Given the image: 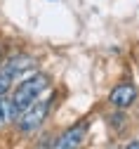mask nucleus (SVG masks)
I'll return each mask as SVG.
<instances>
[{
    "label": "nucleus",
    "mask_w": 139,
    "mask_h": 149,
    "mask_svg": "<svg viewBox=\"0 0 139 149\" xmlns=\"http://www.w3.org/2000/svg\"><path fill=\"white\" fill-rule=\"evenodd\" d=\"M125 149H139V142H130V144H127Z\"/></svg>",
    "instance_id": "0eeeda50"
},
{
    "label": "nucleus",
    "mask_w": 139,
    "mask_h": 149,
    "mask_svg": "<svg viewBox=\"0 0 139 149\" xmlns=\"http://www.w3.org/2000/svg\"><path fill=\"white\" fill-rule=\"evenodd\" d=\"M134 100H137V90H134L132 85H118V88L111 92V97H109V102H111L113 107H118V109L130 107Z\"/></svg>",
    "instance_id": "39448f33"
},
{
    "label": "nucleus",
    "mask_w": 139,
    "mask_h": 149,
    "mask_svg": "<svg viewBox=\"0 0 139 149\" xmlns=\"http://www.w3.org/2000/svg\"><path fill=\"white\" fill-rule=\"evenodd\" d=\"M33 69H35V59H31V57H14V59L5 62L0 66V95H5L12 88V81L21 78L24 73H28Z\"/></svg>",
    "instance_id": "f03ea898"
},
{
    "label": "nucleus",
    "mask_w": 139,
    "mask_h": 149,
    "mask_svg": "<svg viewBox=\"0 0 139 149\" xmlns=\"http://www.w3.org/2000/svg\"><path fill=\"white\" fill-rule=\"evenodd\" d=\"M83 137H85V123L73 125V128H68L66 133L54 142L52 149H78V147H80V142H83Z\"/></svg>",
    "instance_id": "20e7f679"
},
{
    "label": "nucleus",
    "mask_w": 139,
    "mask_h": 149,
    "mask_svg": "<svg viewBox=\"0 0 139 149\" xmlns=\"http://www.w3.org/2000/svg\"><path fill=\"white\" fill-rule=\"evenodd\" d=\"M50 85L45 73H35V76H28L26 81H21L14 90V97H12V107H14V118H19L28 107H33L40 97V92Z\"/></svg>",
    "instance_id": "f257e3e1"
},
{
    "label": "nucleus",
    "mask_w": 139,
    "mask_h": 149,
    "mask_svg": "<svg viewBox=\"0 0 139 149\" xmlns=\"http://www.w3.org/2000/svg\"><path fill=\"white\" fill-rule=\"evenodd\" d=\"M14 118V107L12 100H5V95H0V128H5Z\"/></svg>",
    "instance_id": "423d86ee"
},
{
    "label": "nucleus",
    "mask_w": 139,
    "mask_h": 149,
    "mask_svg": "<svg viewBox=\"0 0 139 149\" xmlns=\"http://www.w3.org/2000/svg\"><path fill=\"white\" fill-rule=\"evenodd\" d=\"M47 109H50V100H38L33 107H28L21 116H19V128L24 130V133H35L38 128L43 125L45 116H47Z\"/></svg>",
    "instance_id": "7ed1b4c3"
}]
</instances>
